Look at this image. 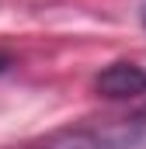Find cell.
Masks as SVG:
<instances>
[{"label": "cell", "instance_id": "2", "mask_svg": "<svg viewBox=\"0 0 146 149\" xmlns=\"http://www.w3.org/2000/svg\"><path fill=\"white\" fill-rule=\"evenodd\" d=\"M21 149H125V139L111 132H98V128H63Z\"/></svg>", "mask_w": 146, "mask_h": 149}, {"label": "cell", "instance_id": "4", "mask_svg": "<svg viewBox=\"0 0 146 149\" xmlns=\"http://www.w3.org/2000/svg\"><path fill=\"white\" fill-rule=\"evenodd\" d=\"M139 17H143V28H146V0L139 3Z\"/></svg>", "mask_w": 146, "mask_h": 149}, {"label": "cell", "instance_id": "3", "mask_svg": "<svg viewBox=\"0 0 146 149\" xmlns=\"http://www.w3.org/2000/svg\"><path fill=\"white\" fill-rule=\"evenodd\" d=\"M7 66H11V56H7V52H0V73H4Z\"/></svg>", "mask_w": 146, "mask_h": 149}, {"label": "cell", "instance_id": "1", "mask_svg": "<svg viewBox=\"0 0 146 149\" xmlns=\"http://www.w3.org/2000/svg\"><path fill=\"white\" fill-rule=\"evenodd\" d=\"M94 90L108 101H132V97H143L146 94V66L139 63H129V59H118L105 66L101 73L94 76Z\"/></svg>", "mask_w": 146, "mask_h": 149}]
</instances>
